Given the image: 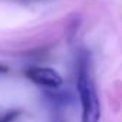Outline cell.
I'll return each instance as SVG.
<instances>
[{
	"label": "cell",
	"instance_id": "obj_1",
	"mask_svg": "<svg viewBox=\"0 0 122 122\" xmlns=\"http://www.w3.org/2000/svg\"><path fill=\"white\" fill-rule=\"evenodd\" d=\"M76 89L82 105V122H99L101 105L95 85L89 75V55L86 50H81L78 55Z\"/></svg>",
	"mask_w": 122,
	"mask_h": 122
},
{
	"label": "cell",
	"instance_id": "obj_4",
	"mask_svg": "<svg viewBox=\"0 0 122 122\" xmlns=\"http://www.w3.org/2000/svg\"><path fill=\"white\" fill-rule=\"evenodd\" d=\"M9 71V68L6 66V65H3V63H0V73H6Z\"/></svg>",
	"mask_w": 122,
	"mask_h": 122
},
{
	"label": "cell",
	"instance_id": "obj_3",
	"mask_svg": "<svg viewBox=\"0 0 122 122\" xmlns=\"http://www.w3.org/2000/svg\"><path fill=\"white\" fill-rule=\"evenodd\" d=\"M19 115H20V111H17V109L7 111L0 116V122H15L19 118Z\"/></svg>",
	"mask_w": 122,
	"mask_h": 122
},
{
	"label": "cell",
	"instance_id": "obj_2",
	"mask_svg": "<svg viewBox=\"0 0 122 122\" xmlns=\"http://www.w3.org/2000/svg\"><path fill=\"white\" fill-rule=\"evenodd\" d=\"M25 75L33 83H36L39 86L52 88V89L59 88L63 83L62 76L50 68H29V69H26Z\"/></svg>",
	"mask_w": 122,
	"mask_h": 122
}]
</instances>
